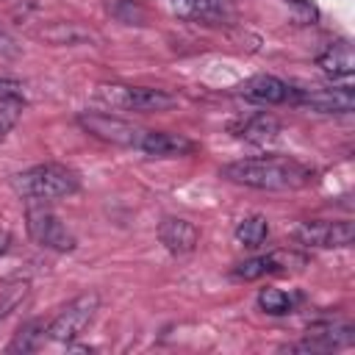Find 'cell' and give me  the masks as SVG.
Returning a JSON list of instances; mask_svg holds the SVG:
<instances>
[{"mask_svg":"<svg viewBox=\"0 0 355 355\" xmlns=\"http://www.w3.org/2000/svg\"><path fill=\"white\" fill-rule=\"evenodd\" d=\"M100 311V294L97 291H86L78 294L75 300H69L50 322H47V338L58 341V344H72L75 338H80L86 333V327L94 322Z\"/></svg>","mask_w":355,"mask_h":355,"instance_id":"obj_5","label":"cell"},{"mask_svg":"<svg viewBox=\"0 0 355 355\" xmlns=\"http://www.w3.org/2000/svg\"><path fill=\"white\" fill-rule=\"evenodd\" d=\"M44 338H47V324L42 319H31L14 333L6 352H36L44 344Z\"/></svg>","mask_w":355,"mask_h":355,"instance_id":"obj_20","label":"cell"},{"mask_svg":"<svg viewBox=\"0 0 355 355\" xmlns=\"http://www.w3.org/2000/svg\"><path fill=\"white\" fill-rule=\"evenodd\" d=\"M89 136L105 141V144H114V147H130L136 150L139 147V139H141V128H136L133 122L122 119V116H114L108 111H80L78 119H75Z\"/></svg>","mask_w":355,"mask_h":355,"instance_id":"obj_6","label":"cell"},{"mask_svg":"<svg viewBox=\"0 0 355 355\" xmlns=\"http://www.w3.org/2000/svg\"><path fill=\"white\" fill-rule=\"evenodd\" d=\"M139 153L150 158H183L197 150V141L189 139L186 133H172V130H144L139 139Z\"/></svg>","mask_w":355,"mask_h":355,"instance_id":"obj_11","label":"cell"},{"mask_svg":"<svg viewBox=\"0 0 355 355\" xmlns=\"http://www.w3.org/2000/svg\"><path fill=\"white\" fill-rule=\"evenodd\" d=\"M233 236H236L239 244L255 250V247H261V244L269 239V222H266V216H261V214H250V216H244V219L236 225Z\"/></svg>","mask_w":355,"mask_h":355,"instance_id":"obj_21","label":"cell"},{"mask_svg":"<svg viewBox=\"0 0 355 355\" xmlns=\"http://www.w3.org/2000/svg\"><path fill=\"white\" fill-rule=\"evenodd\" d=\"M255 302H258V308H261L263 313H269V316H288V313H294V308H297V302H300V294H288V291H283V288L266 286V288L258 291Z\"/></svg>","mask_w":355,"mask_h":355,"instance_id":"obj_19","label":"cell"},{"mask_svg":"<svg viewBox=\"0 0 355 355\" xmlns=\"http://www.w3.org/2000/svg\"><path fill=\"white\" fill-rule=\"evenodd\" d=\"M305 266V255L297 252H286V250H275L266 255H255L247 258L241 263L233 266V277L236 280H258L263 275H275V272H288V269H300Z\"/></svg>","mask_w":355,"mask_h":355,"instance_id":"obj_10","label":"cell"},{"mask_svg":"<svg viewBox=\"0 0 355 355\" xmlns=\"http://www.w3.org/2000/svg\"><path fill=\"white\" fill-rule=\"evenodd\" d=\"M288 105H300L316 114H349L355 108V94L349 86H313V89L291 86Z\"/></svg>","mask_w":355,"mask_h":355,"instance_id":"obj_9","label":"cell"},{"mask_svg":"<svg viewBox=\"0 0 355 355\" xmlns=\"http://www.w3.org/2000/svg\"><path fill=\"white\" fill-rule=\"evenodd\" d=\"M28 100L22 94V86L17 80H0V144L8 139V133L22 119Z\"/></svg>","mask_w":355,"mask_h":355,"instance_id":"obj_16","label":"cell"},{"mask_svg":"<svg viewBox=\"0 0 355 355\" xmlns=\"http://www.w3.org/2000/svg\"><path fill=\"white\" fill-rule=\"evenodd\" d=\"M105 8H108V14L116 19V22H122V25H147V19H150V14H147V8L139 3V0H108L105 3Z\"/></svg>","mask_w":355,"mask_h":355,"instance_id":"obj_23","label":"cell"},{"mask_svg":"<svg viewBox=\"0 0 355 355\" xmlns=\"http://www.w3.org/2000/svg\"><path fill=\"white\" fill-rule=\"evenodd\" d=\"M11 189L25 202H50V200L72 197L80 189V175L67 164L47 161L11 175Z\"/></svg>","mask_w":355,"mask_h":355,"instance_id":"obj_2","label":"cell"},{"mask_svg":"<svg viewBox=\"0 0 355 355\" xmlns=\"http://www.w3.org/2000/svg\"><path fill=\"white\" fill-rule=\"evenodd\" d=\"M158 241L172 255H189L200 244V227L183 216H164L158 225Z\"/></svg>","mask_w":355,"mask_h":355,"instance_id":"obj_13","label":"cell"},{"mask_svg":"<svg viewBox=\"0 0 355 355\" xmlns=\"http://www.w3.org/2000/svg\"><path fill=\"white\" fill-rule=\"evenodd\" d=\"M94 97L116 111H136V114H158L178 105V97L166 89L153 86H130V83H100Z\"/></svg>","mask_w":355,"mask_h":355,"instance_id":"obj_3","label":"cell"},{"mask_svg":"<svg viewBox=\"0 0 355 355\" xmlns=\"http://www.w3.org/2000/svg\"><path fill=\"white\" fill-rule=\"evenodd\" d=\"M8 244H11V233L8 230H0V255L8 250Z\"/></svg>","mask_w":355,"mask_h":355,"instance_id":"obj_25","label":"cell"},{"mask_svg":"<svg viewBox=\"0 0 355 355\" xmlns=\"http://www.w3.org/2000/svg\"><path fill=\"white\" fill-rule=\"evenodd\" d=\"M22 53V44L6 31V28H0V55L3 58H14V55H19Z\"/></svg>","mask_w":355,"mask_h":355,"instance_id":"obj_24","label":"cell"},{"mask_svg":"<svg viewBox=\"0 0 355 355\" xmlns=\"http://www.w3.org/2000/svg\"><path fill=\"white\" fill-rule=\"evenodd\" d=\"M227 130L247 141V144H269L277 139L280 133V119L269 111H255V114H247V116H239L227 125Z\"/></svg>","mask_w":355,"mask_h":355,"instance_id":"obj_15","label":"cell"},{"mask_svg":"<svg viewBox=\"0 0 355 355\" xmlns=\"http://www.w3.org/2000/svg\"><path fill=\"white\" fill-rule=\"evenodd\" d=\"M36 36L50 42V44H58V47H64V44H69V47L72 44H89V42L97 39L94 31H89V28H83L78 22H53V25L42 28Z\"/></svg>","mask_w":355,"mask_h":355,"instance_id":"obj_18","label":"cell"},{"mask_svg":"<svg viewBox=\"0 0 355 355\" xmlns=\"http://www.w3.org/2000/svg\"><path fill=\"white\" fill-rule=\"evenodd\" d=\"M239 94L258 105H283L291 97V83L277 75H252L239 83Z\"/></svg>","mask_w":355,"mask_h":355,"instance_id":"obj_14","label":"cell"},{"mask_svg":"<svg viewBox=\"0 0 355 355\" xmlns=\"http://www.w3.org/2000/svg\"><path fill=\"white\" fill-rule=\"evenodd\" d=\"M355 227L349 219H308L294 227V241L311 250H336L349 247Z\"/></svg>","mask_w":355,"mask_h":355,"instance_id":"obj_8","label":"cell"},{"mask_svg":"<svg viewBox=\"0 0 355 355\" xmlns=\"http://www.w3.org/2000/svg\"><path fill=\"white\" fill-rule=\"evenodd\" d=\"M172 14L197 25H222L233 17L230 0H166Z\"/></svg>","mask_w":355,"mask_h":355,"instance_id":"obj_12","label":"cell"},{"mask_svg":"<svg viewBox=\"0 0 355 355\" xmlns=\"http://www.w3.org/2000/svg\"><path fill=\"white\" fill-rule=\"evenodd\" d=\"M288 3H294V6H300V8H305V11H311V14H313V8L308 6V0H288Z\"/></svg>","mask_w":355,"mask_h":355,"instance_id":"obj_26","label":"cell"},{"mask_svg":"<svg viewBox=\"0 0 355 355\" xmlns=\"http://www.w3.org/2000/svg\"><path fill=\"white\" fill-rule=\"evenodd\" d=\"M28 294H31V283L22 277L0 283V322L6 316H11L14 311H19V305L28 300Z\"/></svg>","mask_w":355,"mask_h":355,"instance_id":"obj_22","label":"cell"},{"mask_svg":"<svg viewBox=\"0 0 355 355\" xmlns=\"http://www.w3.org/2000/svg\"><path fill=\"white\" fill-rule=\"evenodd\" d=\"M316 67L330 75L333 80H341V78H349L352 69H355V55H352V44L347 39H336L330 42L319 55H316Z\"/></svg>","mask_w":355,"mask_h":355,"instance_id":"obj_17","label":"cell"},{"mask_svg":"<svg viewBox=\"0 0 355 355\" xmlns=\"http://www.w3.org/2000/svg\"><path fill=\"white\" fill-rule=\"evenodd\" d=\"M25 230L33 244L53 252H72L78 239L75 233L61 222L58 214L47 208V202H25Z\"/></svg>","mask_w":355,"mask_h":355,"instance_id":"obj_4","label":"cell"},{"mask_svg":"<svg viewBox=\"0 0 355 355\" xmlns=\"http://www.w3.org/2000/svg\"><path fill=\"white\" fill-rule=\"evenodd\" d=\"M222 178L258 191H297L313 180V169L288 155H255L225 164Z\"/></svg>","mask_w":355,"mask_h":355,"instance_id":"obj_1","label":"cell"},{"mask_svg":"<svg viewBox=\"0 0 355 355\" xmlns=\"http://www.w3.org/2000/svg\"><path fill=\"white\" fill-rule=\"evenodd\" d=\"M355 341V327L349 322H333V319H322L308 324L305 336L294 344H286L283 349L288 352H336L344 347H352Z\"/></svg>","mask_w":355,"mask_h":355,"instance_id":"obj_7","label":"cell"}]
</instances>
